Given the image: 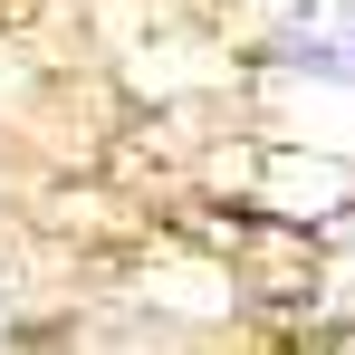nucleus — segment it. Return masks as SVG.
I'll return each mask as SVG.
<instances>
[{
	"label": "nucleus",
	"instance_id": "nucleus-1",
	"mask_svg": "<svg viewBox=\"0 0 355 355\" xmlns=\"http://www.w3.org/2000/svg\"><path fill=\"white\" fill-rule=\"evenodd\" d=\"M279 58L307 77H355V0H288Z\"/></svg>",
	"mask_w": 355,
	"mask_h": 355
}]
</instances>
